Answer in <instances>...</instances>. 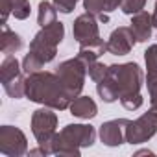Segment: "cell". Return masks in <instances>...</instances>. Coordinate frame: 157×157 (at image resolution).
I'll list each match as a JSON object with an SVG mask.
<instances>
[{"label": "cell", "mask_w": 157, "mask_h": 157, "mask_svg": "<svg viewBox=\"0 0 157 157\" xmlns=\"http://www.w3.org/2000/svg\"><path fill=\"white\" fill-rule=\"evenodd\" d=\"M142 80H144L142 68L135 61L109 65L105 78L96 83V93L104 102L113 104L126 96L140 94Z\"/></svg>", "instance_id": "1"}, {"label": "cell", "mask_w": 157, "mask_h": 157, "mask_svg": "<svg viewBox=\"0 0 157 157\" xmlns=\"http://www.w3.org/2000/svg\"><path fill=\"white\" fill-rule=\"evenodd\" d=\"M26 98L30 102L52 107L56 111L68 109L72 102L61 78L56 72L48 70H39L26 76Z\"/></svg>", "instance_id": "2"}, {"label": "cell", "mask_w": 157, "mask_h": 157, "mask_svg": "<svg viewBox=\"0 0 157 157\" xmlns=\"http://www.w3.org/2000/svg\"><path fill=\"white\" fill-rule=\"evenodd\" d=\"M96 142V129L91 124H67L57 131L48 146L44 148L48 155L80 157L82 148H91Z\"/></svg>", "instance_id": "3"}, {"label": "cell", "mask_w": 157, "mask_h": 157, "mask_svg": "<svg viewBox=\"0 0 157 157\" xmlns=\"http://www.w3.org/2000/svg\"><path fill=\"white\" fill-rule=\"evenodd\" d=\"M63 39H65V26H63V22L56 21L50 26H44L35 33V37L30 43V52L43 65H46V63L54 61V57L57 54V46L61 44Z\"/></svg>", "instance_id": "4"}, {"label": "cell", "mask_w": 157, "mask_h": 157, "mask_svg": "<svg viewBox=\"0 0 157 157\" xmlns=\"http://www.w3.org/2000/svg\"><path fill=\"white\" fill-rule=\"evenodd\" d=\"M56 74L61 78V82H63V85H65V89H67V93L72 100L82 94V91L85 87L87 65L78 56L59 63V67L56 68Z\"/></svg>", "instance_id": "5"}, {"label": "cell", "mask_w": 157, "mask_h": 157, "mask_svg": "<svg viewBox=\"0 0 157 157\" xmlns=\"http://www.w3.org/2000/svg\"><path fill=\"white\" fill-rule=\"evenodd\" d=\"M54 111H56V109L43 105V107L35 109L33 115H32V133H33L37 144H39L43 150L48 146V142L52 140V137L57 133V131H56V128H57V115H56ZM44 151H46V150H44ZM46 155H48V153H46Z\"/></svg>", "instance_id": "6"}, {"label": "cell", "mask_w": 157, "mask_h": 157, "mask_svg": "<svg viewBox=\"0 0 157 157\" xmlns=\"http://www.w3.org/2000/svg\"><path fill=\"white\" fill-rule=\"evenodd\" d=\"M157 133V109L150 105V109L135 120H129L126 126V142L142 144L148 142Z\"/></svg>", "instance_id": "7"}, {"label": "cell", "mask_w": 157, "mask_h": 157, "mask_svg": "<svg viewBox=\"0 0 157 157\" xmlns=\"http://www.w3.org/2000/svg\"><path fill=\"white\" fill-rule=\"evenodd\" d=\"M28 151V139L22 133V129L15 126L0 128V153L8 157H22Z\"/></svg>", "instance_id": "8"}, {"label": "cell", "mask_w": 157, "mask_h": 157, "mask_svg": "<svg viewBox=\"0 0 157 157\" xmlns=\"http://www.w3.org/2000/svg\"><path fill=\"white\" fill-rule=\"evenodd\" d=\"M72 35L80 44H85V43H91V41L98 39L100 37L98 17L93 15V13H87V11L80 17H76L74 24H72Z\"/></svg>", "instance_id": "9"}, {"label": "cell", "mask_w": 157, "mask_h": 157, "mask_svg": "<svg viewBox=\"0 0 157 157\" xmlns=\"http://www.w3.org/2000/svg\"><path fill=\"white\" fill-rule=\"evenodd\" d=\"M137 39L131 32L129 26H118L117 30L111 32L107 39V54L111 56H126L133 50Z\"/></svg>", "instance_id": "10"}, {"label": "cell", "mask_w": 157, "mask_h": 157, "mask_svg": "<svg viewBox=\"0 0 157 157\" xmlns=\"http://www.w3.org/2000/svg\"><path fill=\"white\" fill-rule=\"evenodd\" d=\"M128 118H115V120H107L100 126L98 129V137L100 140L109 146V148H117L120 144L126 142V126H128Z\"/></svg>", "instance_id": "11"}, {"label": "cell", "mask_w": 157, "mask_h": 157, "mask_svg": "<svg viewBox=\"0 0 157 157\" xmlns=\"http://www.w3.org/2000/svg\"><path fill=\"white\" fill-rule=\"evenodd\" d=\"M129 28L137 39V43H148V39L151 37V30H153V21L151 15L148 11H139L135 15H131V22Z\"/></svg>", "instance_id": "12"}, {"label": "cell", "mask_w": 157, "mask_h": 157, "mask_svg": "<svg viewBox=\"0 0 157 157\" xmlns=\"http://www.w3.org/2000/svg\"><path fill=\"white\" fill-rule=\"evenodd\" d=\"M68 111H70V115L82 118V120H91L98 115V105L91 96H82L80 94L78 98H74L70 102Z\"/></svg>", "instance_id": "13"}, {"label": "cell", "mask_w": 157, "mask_h": 157, "mask_svg": "<svg viewBox=\"0 0 157 157\" xmlns=\"http://www.w3.org/2000/svg\"><path fill=\"white\" fill-rule=\"evenodd\" d=\"M107 52V41L104 39H94L91 43H85V44H80V50H78V57H80L85 65L93 63V61H98L104 54Z\"/></svg>", "instance_id": "14"}, {"label": "cell", "mask_w": 157, "mask_h": 157, "mask_svg": "<svg viewBox=\"0 0 157 157\" xmlns=\"http://www.w3.org/2000/svg\"><path fill=\"white\" fill-rule=\"evenodd\" d=\"M24 46V41L19 33H15L8 24H2V37H0V48L4 56H13Z\"/></svg>", "instance_id": "15"}, {"label": "cell", "mask_w": 157, "mask_h": 157, "mask_svg": "<svg viewBox=\"0 0 157 157\" xmlns=\"http://www.w3.org/2000/svg\"><path fill=\"white\" fill-rule=\"evenodd\" d=\"M22 74H19V76H15V78H11V80L2 83V87H4V91L10 98L21 100V98L26 96V76H22Z\"/></svg>", "instance_id": "16"}, {"label": "cell", "mask_w": 157, "mask_h": 157, "mask_svg": "<svg viewBox=\"0 0 157 157\" xmlns=\"http://www.w3.org/2000/svg\"><path fill=\"white\" fill-rule=\"evenodd\" d=\"M56 21H57V8L54 6V2L41 0L39 8H37V24L41 28H44V26H50Z\"/></svg>", "instance_id": "17"}, {"label": "cell", "mask_w": 157, "mask_h": 157, "mask_svg": "<svg viewBox=\"0 0 157 157\" xmlns=\"http://www.w3.org/2000/svg\"><path fill=\"white\" fill-rule=\"evenodd\" d=\"M19 74H22V63H19L15 56H6L2 65H0V80H2V83Z\"/></svg>", "instance_id": "18"}, {"label": "cell", "mask_w": 157, "mask_h": 157, "mask_svg": "<svg viewBox=\"0 0 157 157\" xmlns=\"http://www.w3.org/2000/svg\"><path fill=\"white\" fill-rule=\"evenodd\" d=\"M83 8L87 13L96 15L102 22L109 21V13L105 11V0H83Z\"/></svg>", "instance_id": "19"}, {"label": "cell", "mask_w": 157, "mask_h": 157, "mask_svg": "<svg viewBox=\"0 0 157 157\" xmlns=\"http://www.w3.org/2000/svg\"><path fill=\"white\" fill-rule=\"evenodd\" d=\"M13 4V17L17 21H26L32 13V6H30V0H11Z\"/></svg>", "instance_id": "20"}, {"label": "cell", "mask_w": 157, "mask_h": 157, "mask_svg": "<svg viewBox=\"0 0 157 157\" xmlns=\"http://www.w3.org/2000/svg\"><path fill=\"white\" fill-rule=\"evenodd\" d=\"M107 68H109V67H105L104 63H100V61H93V63L87 65V74H89V78H91L94 83H98L100 80H104V78H105Z\"/></svg>", "instance_id": "21"}, {"label": "cell", "mask_w": 157, "mask_h": 157, "mask_svg": "<svg viewBox=\"0 0 157 157\" xmlns=\"http://www.w3.org/2000/svg\"><path fill=\"white\" fill-rule=\"evenodd\" d=\"M44 65L32 54V52H28L26 56H24V59H22V72L28 76V74H33V72H39L41 68H43Z\"/></svg>", "instance_id": "22"}, {"label": "cell", "mask_w": 157, "mask_h": 157, "mask_svg": "<svg viewBox=\"0 0 157 157\" xmlns=\"http://www.w3.org/2000/svg\"><path fill=\"white\" fill-rule=\"evenodd\" d=\"M146 6V0H122L120 10L124 15H135L139 11H142Z\"/></svg>", "instance_id": "23"}, {"label": "cell", "mask_w": 157, "mask_h": 157, "mask_svg": "<svg viewBox=\"0 0 157 157\" xmlns=\"http://www.w3.org/2000/svg\"><path fill=\"white\" fill-rule=\"evenodd\" d=\"M146 87L150 93V105L157 109V72L146 74Z\"/></svg>", "instance_id": "24"}, {"label": "cell", "mask_w": 157, "mask_h": 157, "mask_svg": "<svg viewBox=\"0 0 157 157\" xmlns=\"http://www.w3.org/2000/svg\"><path fill=\"white\" fill-rule=\"evenodd\" d=\"M120 104H122V107L128 109V111H137V109L144 104V98H142L140 94H133V96H126V98H122Z\"/></svg>", "instance_id": "25"}, {"label": "cell", "mask_w": 157, "mask_h": 157, "mask_svg": "<svg viewBox=\"0 0 157 157\" xmlns=\"http://www.w3.org/2000/svg\"><path fill=\"white\" fill-rule=\"evenodd\" d=\"M52 2H54V6L57 8V11H61V13L68 15V13H72V11H74L76 4L80 2V0H52Z\"/></svg>", "instance_id": "26"}, {"label": "cell", "mask_w": 157, "mask_h": 157, "mask_svg": "<svg viewBox=\"0 0 157 157\" xmlns=\"http://www.w3.org/2000/svg\"><path fill=\"white\" fill-rule=\"evenodd\" d=\"M11 13H13L11 0H0V15H2V24H8V19H10Z\"/></svg>", "instance_id": "27"}, {"label": "cell", "mask_w": 157, "mask_h": 157, "mask_svg": "<svg viewBox=\"0 0 157 157\" xmlns=\"http://www.w3.org/2000/svg\"><path fill=\"white\" fill-rule=\"evenodd\" d=\"M120 4H122V0H105V11H107V13H111V11L118 10V8H120Z\"/></svg>", "instance_id": "28"}, {"label": "cell", "mask_w": 157, "mask_h": 157, "mask_svg": "<svg viewBox=\"0 0 157 157\" xmlns=\"http://www.w3.org/2000/svg\"><path fill=\"white\" fill-rule=\"evenodd\" d=\"M151 21H153V28H157V0H155V8H153V15H151Z\"/></svg>", "instance_id": "29"}]
</instances>
